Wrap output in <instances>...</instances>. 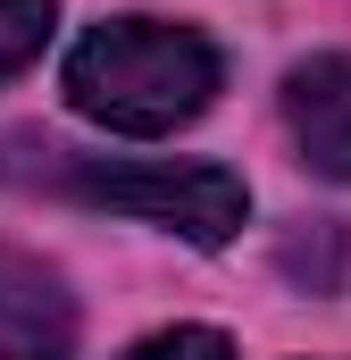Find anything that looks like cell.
I'll list each match as a JSON object with an SVG mask.
<instances>
[{
    "mask_svg": "<svg viewBox=\"0 0 351 360\" xmlns=\"http://www.w3.org/2000/svg\"><path fill=\"white\" fill-rule=\"evenodd\" d=\"M284 134L301 151V168L351 184V59L318 51L284 76Z\"/></svg>",
    "mask_w": 351,
    "mask_h": 360,
    "instance_id": "4",
    "label": "cell"
},
{
    "mask_svg": "<svg viewBox=\"0 0 351 360\" xmlns=\"http://www.w3.org/2000/svg\"><path fill=\"white\" fill-rule=\"evenodd\" d=\"M218 51L209 34L168 25V17H100L84 42L67 51V109L126 134V143H151L192 126L209 101H218Z\"/></svg>",
    "mask_w": 351,
    "mask_h": 360,
    "instance_id": "1",
    "label": "cell"
},
{
    "mask_svg": "<svg viewBox=\"0 0 351 360\" xmlns=\"http://www.w3.org/2000/svg\"><path fill=\"white\" fill-rule=\"evenodd\" d=\"M0 360H76V302L51 260L0 243Z\"/></svg>",
    "mask_w": 351,
    "mask_h": 360,
    "instance_id": "3",
    "label": "cell"
},
{
    "mask_svg": "<svg viewBox=\"0 0 351 360\" xmlns=\"http://www.w3.org/2000/svg\"><path fill=\"white\" fill-rule=\"evenodd\" d=\"M51 25H59V0H0V84H8L25 59H42Z\"/></svg>",
    "mask_w": 351,
    "mask_h": 360,
    "instance_id": "5",
    "label": "cell"
},
{
    "mask_svg": "<svg viewBox=\"0 0 351 360\" xmlns=\"http://www.w3.org/2000/svg\"><path fill=\"white\" fill-rule=\"evenodd\" d=\"M126 360H234V344L218 327H159V335H143Z\"/></svg>",
    "mask_w": 351,
    "mask_h": 360,
    "instance_id": "6",
    "label": "cell"
},
{
    "mask_svg": "<svg viewBox=\"0 0 351 360\" xmlns=\"http://www.w3.org/2000/svg\"><path fill=\"white\" fill-rule=\"evenodd\" d=\"M8 176L42 184V193H67L84 210H117V218H143V226H168L192 252H218L243 235L251 218V193L234 168L218 160H100V151H42L34 168H8Z\"/></svg>",
    "mask_w": 351,
    "mask_h": 360,
    "instance_id": "2",
    "label": "cell"
}]
</instances>
